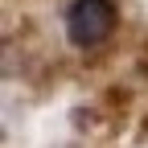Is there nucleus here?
<instances>
[{"label":"nucleus","mask_w":148,"mask_h":148,"mask_svg":"<svg viewBox=\"0 0 148 148\" xmlns=\"http://www.w3.org/2000/svg\"><path fill=\"white\" fill-rule=\"evenodd\" d=\"M62 29L74 49H99L119 29V4L115 0H70L62 12Z\"/></svg>","instance_id":"obj_1"}]
</instances>
